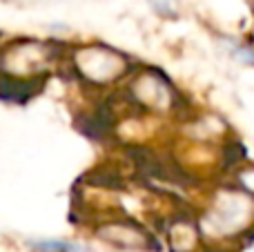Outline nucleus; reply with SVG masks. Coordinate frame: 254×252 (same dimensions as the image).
<instances>
[{
    "label": "nucleus",
    "instance_id": "obj_5",
    "mask_svg": "<svg viewBox=\"0 0 254 252\" xmlns=\"http://www.w3.org/2000/svg\"><path fill=\"white\" fill-rule=\"evenodd\" d=\"M248 214H250V201L241 194L228 192L212 205V210L205 217V223L214 228V232L239 230L246 226Z\"/></svg>",
    "mask_w": 254,
    "mask_h": 252
},
{
    "label": "nucleus",
    "instance_id": "obj_3",
    "mask_svg": "<svg viewBox=\"0 0 254 252\" xmlns=\"http://www.w3.org/2000/svg\"><path fill=\"white\" fill-rule=\"evenodd\" d=\"M125 98L138 112L147 114H170L179 103V94L172 83L156 69H131L123 80Z\"/></svg>",
    "mask_w": 254,
    "mask_h": 252
},
{
    "label": "nucleus",
    "instance_id": "obj_2",
    "mask_svg": "<svg viewBox=\"0 0 254 252\" xmlns=\"http://www.w3.org/2000/svg\"><path fill=\"white\" fill-rule=\"evenodd\" d=\"M65 67L89 89H105L123 83L134 65L116 47L105 43H83L65 49Z\"/></svg>",
    "mask_w": 254,
    "mask_h": 252
},
{
    "label": "nucleus",
    "instance_id": "obj_7",
    "mask_svg": "<svg viewBox=\"0 0 254 252\" xmlns=\"http://www.w3.org/2000/svg\"><path fill=\"white\" fill-rule=\"evenodd\" d=\"M149 9L161 18H176L179 16V0H147Z\"/></svg>",
    "mask_w": 254,
    "mask_h": 252
},
{
    "label": "nucleus",
    "instance_id": "obj_1",
    "mask_svg": "<svg viewBox=\"0 0 254 252\" xmlns=\"http://www.w3.org/2000/svg\"><path fill=\"white\" fill-rule=\"evenodd\" d=\"M65 45L43 38H13L0 45V85L7 89H36L65 65Z\"/></svg>",
    "mask_w": 254,
    "mask_h": 252
},
{
    "label": "nucleus",
    "instance_id": "obj_6",
    "mask_svg": "<svg viewBox=\"0 0 254 252\" xmlns=\"http://www.w3.org/2000/svg\"><path fill=\"white\" fill-rule=\"evenodd\" d=\"M27 248L34 252H85V248L69 239H27Z\"/></svg>",
    "mask_w": 254,
    "mask_h": 252
},
{
    "label": "nucleus",
    "instance_id": "obj_4",
    "mask_svg": "<svg viewBox=\"0 0 254 252\" xmlns=\"http://www.w3.org/2000/svg\"><path fill=\"white\" fill-rule=\"evenodd\" d=\"M96 237L105 244L116 246L121 250H149L156 248L154 239L136 221L125 217H105L96 226Z\"/></svg>",
    "mask_w": 254,
    "mask_h": 252
}]
</instances>
